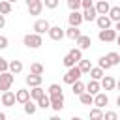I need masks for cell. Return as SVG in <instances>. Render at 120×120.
Returning a JSON list of instances; mask_svg holds the SVG:
<instances>
[{"label": "cell", "mask_w": 120, "mask_h": 120, "mask_svg": "<svg viewBox=\"0 0 120 120\" xmlns=\"http://www.w3.org/2000/svg\"><path fill=\"white\" fill-rule=\"evenodd\" d=\"M62 94V86L60 84H51L49 86V96H60Z\"/></svg>", "instance_id": "836d02e7"}, {"label": "cell", "mask_w": 120, "mask_h": 120, "mask_svg": "<svg viewBox=\"0 0 120 120\" xmlns=\"http://www.w3.org/2000/svg\"><path fill=\"white\" fill-rule=\"evenodd\" d=\"M11 84H13V73H11V71H4V73H0V90L6 92V90L11 88Z\"/></svg>", "instance_id": "3957f363"}, {"label": "cell", "mask_w": 120, "mask_h": 120, "mask_svg": "<svg viewBox=\"0 0 120 120\" xmlns=\"http://www.w3.org/2000/svg\"><path fill=\"white\" fill-rule=\"evenodd\" d=\"M98 38H99V41L111 43V41H114V39H116V30H112V28H105V30H99Z\"/></svg>", "instance_id": "277c9868"}, {"label": "cell", "mask_w": 120, "mask_h": 120, "mask_svg": "<svg viewBox=\"0 0 120 120\" xmlns=\"http://www.w3.org/2000/svg\"><path fill=\"white\" fill-rule=\"evenodd\" d=\"M81 6L84 9H88V8H92V0H81Z\"/></svg>", "instance_id": "7bdbcfd3"}, {"label": "cell", "mask_w": 120, "mask_h": 120, "mask_svg": "<svg viewBox=\"0 0 120 120\" xmlns=\"http://www.w3.org/2000/svg\"><path fill=\"white\" fill-rule=\"evenodd\" d=\"M107 15H109V19H111V21L118 22V21H120V6H114V8H111Z\"/></svg>", "instance_id": "603a6c76"}, {"label": "cell", "mask_w": 120, "mask_h": 120, "mask_svg": "<svg viewBox=\"0 0 120 120\" xmlns=\"http://www.w3.org/2000/svg\"><path fill=\"white\" fill-rule=\"evenodd\" d=\"M99 68H101V69H109V68H112L111 62L107 60V56H101V58H99Z\"/></svg>", "instance_id": "74e56055"}, {"label": "cell", "mask_w": 120, "mask_h": 120, "mask_svg": "<svg viewBox=\"0 0 120 120\" xmlns=\"http://www.w3.org/2000/svg\"><path fill=\"white\" fill-rule=\"evenodd\" d=\"M62 64H64L66 68H73V66H75L77 62H75V60H73V58H71L69 54H66V56H64V60H62Z\"/></svg>", "instance_id": "d590c367"}, {"label": "cell", "mask_w": 120, "mask_h": 120, "mask_svg": "<svg viewBox=\"0 0 120 120\" xmlns=\"http://www.w3.org/2000/svg\"><path fill=\"white\" fill-rule=\"evenodd\" d=\"M36 109H38V105H36V103H32V99H28V101L24 103V112H26V114H34V112H36Z\"/></svg>", "instance_id": "f1b7e54d"}, {"label": "cell", "mask_w": 120, "mask_h": 120, "mask_svg": "<svg viewBox=\"0 0 120 120\" xmlns=\"http://www.w3.org/2000/svg\"><path fill=\"white\" fill-rule=\"evenodd\" d=\"M9 71H11L13 75L21 73V71H22V62H21V60H13V62H9Z\"/></svg>", "instance_id": "44dd1931"}, {"label": "cell", "mask_w": 120, "mask_h": 120, "mask_svg": "<svg viewBox=\"0 0 120 120\" xmlns=\"http://www.w3.org/2000/svg\"><path fill=\"white\" fill-rule=\"evenodd\" d=\"M22 41H24V45H26L28 49H38V47H41V45H43V41H41V36H39V34H26Z\"/></svg>", "instance_id": "6da1fadb"}, {"label": "cell", "mask_w": 120, "mask_h": 120, "mask_svg": "<svg viewBox=\"0 0 120 120\" xmlns=\"http://www.w3.org/2000/svg\"><path fill=\"white\" fill-rule=\"evenodd\" d=\"M6 47H8V38L0 36V49H6Z\"/></svg>", "instance_id": "b9f144b4"}, {"label": "cell", "mask_w": 120, "mask_h": 120, "mask_svg": "<svg viewBox=\"0 0 120 120\" xmlns=\"http://www.w3.org/2000/svg\"><path fill=\"white\" fill-rule=\"evenodd\" d=\"M79 99H81L82 105H92V103H94V96L88 94V92H82V94L79 96Z\"/></svg>", "instance_id": "d4e9b609"}, {"label": "cell", "mask_w": 120, "mask_h": 120, "mask_svg": "<svg viewBox=\"0 0 120 120\" xmlns=\"http://www.w3.org/2000/svg\"><path fill=\"white\" fill-rule=\"evenodd\" d=\"M116 105H118V107H120V96H118V98H116Z\"/></svg>", "instance_id": "f907efd6"}, {"label": "cell", "mask_w": 120, "mask_h": 120, "mask_svg": "<svg viewBox=\"0 0 120 120\" xmlns=\"http://www.w3.org/2000/svg\"><path fill=\"white\" fill-rule=\"evenodd\" d=\"M28 99H30V90H17L15 92V101L17 103H22L24 105Z\"/></svg>", "instance_id": "5bb4252c"}, {"label": "cell", "mask_w": 120, "mask_h": 120, "mask_svg": "<svg viewBox=\"0 0 120 120\" xmlns=\"http://www.w3.org/2000/svg\"><path fill=\"white\" fill-rule=\"evenodd\" d=\"M38 107H41V109H47V107H51V99H49V96H43V98H39V99H38Z\"/></svg>", "instance_id": "e575fe53"}, {"label": "cell", "mask_w": 120, "mask_h": 120, "mask_svg": "<svg viewBox=\"0 0 120 120\" xmlns=\"http://www.w3.org/2000/svg\"><path fill=\"white\" fill-rule=\"evenodd\" d=\"M71 86H73V94H77V96H81V94L84 92V84L81 82V79H79V81H75Z\"/></svg>", "instance_id": "83f0119b"}, {"label": "cell", "mask_w": 120, "mask_h": 120, "mask_svg": "<svg viewBox=\"0 0 120 120\" xmlns=\"http://www.w3.org/2000/svg\"><path fill=\"white\" fill-rule=\"evenodd\" d=\"M68 21H69V26H81V22H82V13L71 11L69 17H68Z\"/></svg>", "instance_id": "7c38bea8"}, {"label": "cell", "mask_w": 120, "mask_h": 120, "mask_svg": "<svg viewBox=\"0 0 120 120\" xmlns=\"http://www.w3.org/2000/svg\"><path fill=\"white\" fill-rule=\"evenodd\" d=\"M103 120H118V114H116L114 111H107V112L103 114Z\"/></svg>", "instance_id": "f35d334b"}, {"label": "cell", "mask_w": 120, "mask_h": 120, "mask_svg": "<svg viewBox=\"0 0 120 120\" xmlns=\"http://www.w3.org/2000/svg\"><path fill=\"white\" fill-rule=\"evenodd\" d=\"M2 105H6V107H13V105H15V94L9 92V90H6V92L2 94Z\"/></svg>", "instance_id": "4fadbf2b"}, {"label": "cell", "mask_w": 120, "mask_h": 120, "mask_svg": "<svg viewBox=\"0 0 120 120\" xmlns=\"http://www.w3.org/2000/svg\"><path fill=\"white\" fill-rule=\"evenodd\" d=\"M49 99H51V107L54 111H60L64 107V94H60V96H49Z\"/></svg>", "instance_id": "30bf717a"}, {"label": "cell", "mask_w": 120, "mask_h": 120, "mask_svg": "<svg viewBox=\"0 0 120 120\" xmlns=\"http://www.w3.org/2000/svg\"><path fill=\"white\" fill-rule=\"evenodd\" d=\"M66 36H68L69 39H75V41H77L82 34H81V30H79V26H69V28L66 30Z\"/></svg>", "instance_id": "ac0fdd59"}, {"label": "cell", "mask_w": 120, "mask_h": 120, "mask_svg": "<svg viewBox=\"0 0 120 120\" xmlns=\"http://www.w3.org/2000/svg\"><path fill=\"white\" fill-rule=\"evenodd\" d=\"M77 45H79V49H81V51H84V49H90V45H92V39H90V36H81V38L77 39Z\"/></svg>", "instance_id": "d6986e66"}, {"label": "cell", "mask_w": 120, "mask_h": 120, "mask_svg": "<svg viewBox=\"0 0 120 120\" xmlns=\"http://www.w3.org/2000/svg\"><path fill=\"white\" fill-rule=\"evenodd\" d=\"M68 8H69L71 11H77V9L81 8V0H68Z\"/></svg>", "instance_id": "8d00e7d4"}, {"label": "cell", "mask_w": 120, "mask_h": 120, "mask_svg": "<svg viewBox=\"0 0 120 120\" xmlns=\"http://www.w3.org/2000/svg\"><path fill=\"white\" fill-rule=\"evenodd\" d=\"M6 26V19H4V15L0 13V28H4Z\"/></svg>", "instance_id": "ee69618b"}, {"label": "cell", "mask_w": 120, "mask_h": 120, "mask_svg": "<svg viewBox=\"0 0 120 120\" xmlns=\"http://www.w3.org/2000/svg\"><path fill=\"white\" fill-rule=\"evenodd\" d=\"M26 84L28 86H39L41 84V75H34V73H30V75H26Z\"/></svg>", "instance_id": "ffe728a7"}, {"label": "cell", "mask_w": 120, "mask_h": 120, "mask_svg": "<svg viewBox=\"0 0 120 120\" xmlns=\"http://www.w3.org/2000/svg\"><path fill=\"white\" fill-rule=\"evenodd\" d=\"M0 13H2V15L11 13V4H9L8 0H0Z\"/></svg>", "instance_id": "4316f807"}, {"label": "cell", "mask_w": 120, "mask_h": 120, "mask_svg": "<svg viewBox=\"0 0 120 120\" xmlns=\"http://www.w3.org/2000/svg\"><path fill=\"white\" fill-rule=\"evenodd\" d=\"M58 4H60L58 0H45V2H43V6H45V8H49V9H54V8H58Z\"/></svg>", "instance_id": "ab89813d"}, {"label": "cell", "mask_w": 120, "mask_h": 120, "mask_svg": "<svg viewBox=\"0 0 120 120\" xmlns=\"http://www.w3.org/2000/svg\"><path fill=\"white\" fill-rule=\"evenodd\" d=\"M79 69H81V73H88V71L92 69L90 60H79Z\"/></svg>", "instance_id": "484cf974"}, {"label": "cell", "mask_w": 120, "mask_h": 120, "mask_svg": "<svg viewBox=\"0 0 120 120\" xmlns=\"http://www.w3.org/2000/svg\"><path fill=\"white\" fill-rule=\"evenodd\" d=\"M94 8H96L98 15H107V13H109V9H111V6H109V2H107V0H98V4H96Z\"/></svg>", "instance_id": "8fae6325"}, {"label": "cell", "mask_w": 120, "mask_h": 120, "mask_svg": "<svg viewBox=\"0 0 120 120\" xmlns=\"http://www.w3.org/2000/svg\"><path fill=\"white\" fill-rule=\"evenodd\" d=\"M0 120H6V114L4 112H0Z\"/></svg>", "instance_id": "c3c4849f"}, {"label": "cell", "mask_w": 120, "mask_h": 120, "mask_svg": "<svg viewBox=\"0 0 120 120\" xmlns=\"http://www.w3.org/2000/svg\"><path fill=\"white\" fill-rule=\"evenodd\" d=\"M114 41H116V43L120 45V34H116V39H114Z\"/></svg>", "instance_id": "f6af8a7d"}, {"label": "cell", "mask_w": 120, "mask_h": 120, "mask_svg": "<svg viewBox=\"0 0 120 120\" xmlns=\"http://www.w3.org/2000/svg\"><path fill=\"white\" fill-rule=\"evenodd\" d=\"M111 19H109V15H99V17H96V24H98V28L99 30H105V28H111Z\"/></svg>", "instance_id": "9c48e42d"}, {"label": "cell", "mask_w": 120, "mask_h": 120, "mask_svg": "<svg viewBox=\"0 0 120 120\" xmlns=\"http://www.w3.org/2000/svg\"><path fill=\"white\" fill-rule=\"evenodd\" d=\"M30 73H34V75H41V73H43V66L38 64V62L30 64Z\"/></svg>", "instance_id": "d6a6232c"}, {"label": "cell", "mask_w": 120, "mask_h": 120, "mask_svg": "<svg viewBox=\"0 0 120 120\" xmlns=\"http://www.w3.org/2000/svg\"><path fill=\"white\" fill-rule=\"evenodd\" d=\"M96 17H98V11H96V8L92 6V8H88V9H84V13H82V21H96Z\"/></svg>", "instance_id": "e0dca14e"}, {"label": "cell", "mask_w": 120, "mask_h": 120, "mask_svg": "<svg viewBox=\"0 0 120 120\" xmlns=\"http://www.w3.org/2000/svg\"><path fill=\"white\" fill-rule=\"evenodd\" d=\"M116 86V81L112 79V77H109V75H103V79H101V88L103 90H112Z\"/></svg>", "instance_id": "9a60e30c"}, {"label": "cell", "mask_w": 120, "mask_h": 120, "mask_svg": "<svg viewBox=\"0 0 120 120\" xmlns=\"http://www.w3.org/2000/svg\"><path fill=\"white\" fill-rule=\"evenodd\" d=\"M81 69H79V66H73V68H68V73L64 75V82L66 84H73L75 81H79L81 79Z\"/></svg>", "instance_id": "7a4b0ae2"}, {"label": "cell", "mask_w": 120, "mask_h": 120, "mask_svg": "<svg viewBox=\"0 0 120 120\" xmlns=\"http://www.w3.org/2000/svg\"><path fill=\"white\" fill-rule=\"evenodd\" d=\"M71 120H82V118H79V116H73V118H71Z\"/></svg>", "instance_id": "816d5d0a"}, {"label": "cell", "mask_w": 120, "mask_h": 120, "mask_svg": "<svg viewBox=\"0 0 120 120\" xmlns=\"http://www.w3.org/2000/svg\"><path fill=\"white\" fill-rule=\"evenodd\" d=\"M90 120H103V111L101 109H92L90 111Z\"/></svg>", "instance_id": "4dcf8cb0"}, {"label": "cell", "mask_w": 120, "mask_h": 120, "mask_svg": "<svg viewBox=\"0 0 120 120\" xmlns=\"http://www.w3.org/2000/svg\"><path fill=\"white\" fill-rule=\"evenodd\" d=\"M43 96H45V90H43L41 86H34V88L30 90V98L36 99V101H38L39 98H43Z\"/></svg>", "instance_id": "7402d4cb"}, {"label": "cell", "mask_w": 120, "mask_h": 120, "mask_svg": "<svg viewBox=\"0 0 120 120\" xmlns=\"http://www.w3.org/2000/svg\"><path fill=\"white\" fill-rule=\"evenodd\" d=\"M107 60L111 62V66H118L120 64V54L118 52H109L107 54Z\"/></svg>", "instance_id": "f546056e"}, {"label": "cell", "mask_w": 120, "mask_h": 120, "mask_svg": "<svg viewBox=\"0 0 120 120\" xmlns=\"http://www.w3.org/2000/svg\"><path fill=\"white\" fill-rule=\"evenodd\" d=\"M49 120H60V116H51Z\"/></svg>", "instance_id": "7dc6e473"}, {"label": "cell", "mask_w": 120, "mask_h": 120, "mask_svg": "<svg viewBox=\"0 0 120 120\" xmlns=\"http://www.w3.org/2000/svg\"><path fill=\"white\" fill-rule=\"evenodd\" d=\"M8 2H9V4H13V2H17V0H8Z\"/></svg>", "instance_id": "f5cc1de1"}, {"label": "cell", "mask_w": 120, "mask_h": 120, "mask_svg": "<svg viewBox=\"0 0 120 120\" xmlns=\"http://www.w3.org/2000/svg\"><path fill=\"white\" fill-rule=\"evenodd\" d=\"M47 34H49V38H51L52 41H60V39L64 38V34H66V32H64L60 26H51Z\"/></svg>", "instance_id": "52a82bcc"}, {"label": "cell", "mask_w": 120, "mask_h": 120, "mask_svg": "<svg viewBox=\"0 0 120 120\" xmlns=\"http://www.w3.org/2000/svg\"><path fill=\"white\" fill-rule=\"evenodd\" d=\"M116 88H118V90H120V79H118V81H116Z\"/></svg>", "instance_id": "681fc988"}, {"label": "cell", "mask_w": 120, "mask_h": 120, "mask_svg": "<svg viewBox=\"0 0 120 120\" xmlns=\"http://www.w3.org/2000/svg\"><path fill=\"white\" fill-rule=\"evenodd\" d=\"M49 28H51V24H49V21L47 19H38L36 22H34V30H36V34H45V32H49Z\"/></svg>", "instance_id": "8992f818"}, {"label": "cell", "mask_w": 120, "mask_h": 120, "mask_svg": "<svg viewBox=\"0 0 120 120\" xmlns=\"http://www.w3.org/2000/svg\"><path fill=\"white\" fill-rule=\"evenodd\" d=\"M99 88H101V84H99L98 81H94V79H92V81H90V82L84 86V90H86L88 94H92V96H96V94L99 92Z\"/></svg>", "instance_id": "2e32d148"}, {"label": "cell", "mask_w": 120, "mask_h": 120, "mask_svg": "<svg viewBox=\"0 0 120 120\" xmlns=\"http://www.w3.org/2000/svg\"><path fill=\"white\" fill-rule=\"evenodd\" d=\"M107 103H109V98H107V94H103V92H98V94L94 96V105H96L98 109H103Z\"/></svg>", "instance_id": "ba28073f"}, {"label": "cell", "mask_w": 120, "mask_h": 120, "mask_svg": "<svg viewBox=\"0 0 120 120\" xmlns=\"http://www.w3.org/2000/svg\"><path fill=\"white\" fill-rule=\"evenodd\" d=\"M26 6H28V13L30 15H39L41 9H43V2L41 0H26Z\"/></svg>", "instance_id": "5b68a950"}, {"label": "cell", "mask_w": 120, "mask_h": 120, "mask_svg": "<svg viewBox=\"0 0 120 120\" xmlns=\"http://www.w3.org/2000/svg\"><path fill=\"white\" fill-rule=\"evenodd\" d=\"M114 30H118V32H120V21L116 22V28H114Z\"/></svg>", "instance_id": "bcb514c9"}, {"label": "cell", "mask_w": 120, "mask_h": 120, "mask_svg": "<svg viewBox=\"0 0 120 120\" xmlns=\"http://www.w3.org/2000/svg\"><path fill=\"white\" fill-rule=\"evenodd\" d=\"M8 69H9V62L0 56V73H4V71H8Z\"/></svg>", "instance_id": "60d3db41"}, {"label": "cell", "mask_w": 120, "mask_h": 120, "mask_svg": "<svg viewBox=\"0 0 120 120\" xmlns=\"http://www.w3.org/2000/svg\"><path fill=\"white\" fill-rule=\"evenodd\" d=\"M88 75H90L94 81H99V79H103V69H101V68H92V69L88 71Z\"/></svg>", "instance_id": "cb8c5ba5"}, {"label": "cell", "mask_w": 120, "mask_h": 120, "mask_svg": "<svg viewBox=\"0 0 120 120\" xmlns=\"http://www.w3.org/2000/svg\"><path fill=\"white\" fill-rule=\"evenodd\" d=\"M68 54H69V56H71V58H73L75 62L82 60V51H81V49H71V51H69Z\"/></svg>", "instance_id": "1f68e13d"}]
</instances>
